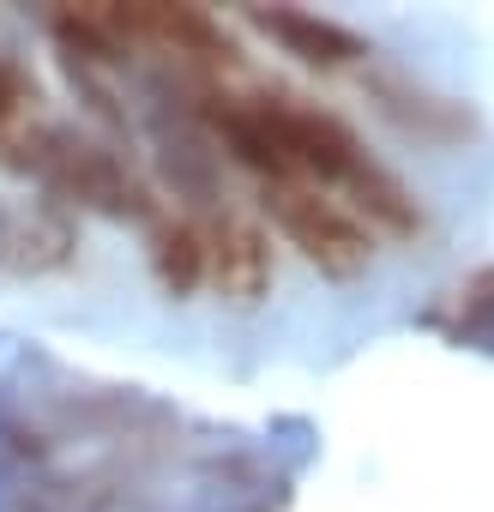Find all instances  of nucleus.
<instances>
[{
	"instance_id": "f03ea898",
	"label": "nucleus",
	"mask_w": 494,
	"mask_h": 512,
	"mask_svg": "<svg viewBox=\"0 0 494 512\" xmlns=\"http://www.w3.org/2000/svg\"><path fill=\"white\" fill-rule=\"evenodd\" d=\"M266 217L272 229L302 253V260L326 278H362L374 266V235L368 223L332 199L326 187H302V181H272L266 187Z\"/></svg>"
},
{
	"instance_id": "20e7f679",
	"label": "nucleus",
	"mask_w": 494,
	"mask_h": 512,
	"mask_svg": "<svg viewBox=\"0 0 494 512\" xmlns=\"http://www.w3.org/2000/svg\"><path fill=\"white\" fill-rule=\"evenodd\" d=\"M115 13V31L127 37V49H139V43H157V49H169V55H193V61H205V67H223L235 49H229V37H223V25L205 13V7H109Z\"/></svg>"
},
{
	"instance_id": "7ed1b4c3",
	"label": "nucleus",
	"mask_w": 494,
	"mask_h": 512,
	"mask_svg": "<svg viewBox=\"0 0 494 512\" xmlns=\"http://www.w3.org/2000/svg\"><path fill=\"white\" fill-rule=\"evenodd\" d=\"M205 235H211V290H217V302H229V308H260L266 302V290H272V278H278V253H272V235H266V223H254V217H217V223H205Z\"/></svg>"
},
{
	"instance_id": "423d86ee",
	"label": "nucleus",
	"mask_w": 494,
	"mask_h": 512,
	"mask_svg": "<svg viewBox=\"0 0 494 512\" xmlns=\"http://www.w3.org/2000/svg\"><path fill=\"white\" fill-rule=\"evenodd\" d=\"M254 19L284 55H296V61H308V67H350V61H362L368 55V43L356 37V31H344V25H332V19H320V13H302V7H254L247 13Z\"/></svg>"
},
{
	"instance_id": "6e6552de",
	"label": "nucleus",
	"mask_w": 494,
	"mask_h": 512,
	"mask_svg": "<svg viewBox=\"0 0 494 512\" xmlns=\"http://www.w3.org/2000/svg\"><path fill=\"white\" fill-rule=\"evenodd\" d=\"M151 272L163 284V296L187 302L199 296V284L211 278V235L199 217H157L151 229Z\"/></svg>"
},
{
	"instance_id": "39448f33",
	"label": "nucleus",
	"mask_w": 494,
	"mask_h": 512,
	"mask_svg": "<svg viewBox=\"0 0 494 512\" xmlns=\"http://www.w3.org/2000/svg\"><path fill=\"white\" fill-rule=\"evenodd\" d=\"M79 247V229L67 223V211L31 199V205H7L0 211V266L7 272H61Z\"/></svg>"
},
{
	"instance_id": "f257e3e1",
	"label": "nucleus",
	"mask_w": 494,
	"mask_h": 512,
	"mask_svg": "<svg viewBox=\"0 0 494 512\" xmlns=\"http://www.w3.org/2000/svg\"><path fill=\"white\" fill-rule=\"evenodd\" d=\"M0 157L37 169L43 187L73 199V205L109 211V217H151V187L109 145H91V139H79L67 127H19L7 145H0Z\"/></svg>"
},
{
	"instance_id": "0eeeda50",
	"label": "nucleus",
	"mask_w": 494,
	"mask_h": 512,
	"mask_svg": "<svg viewBox=\"0 0 494 512\" xmlns=\"http://www.w3.org/2000/svg\"><path fill=\"white\" fill-rule=\"evenodd\" d=\"M332 199H344V205L368 223V235H374V229H386V235H416V229H422L416 193H410L386 163H374V157H362V163L350 169V181H344Z\"/></svg>"
}]
</instances>
